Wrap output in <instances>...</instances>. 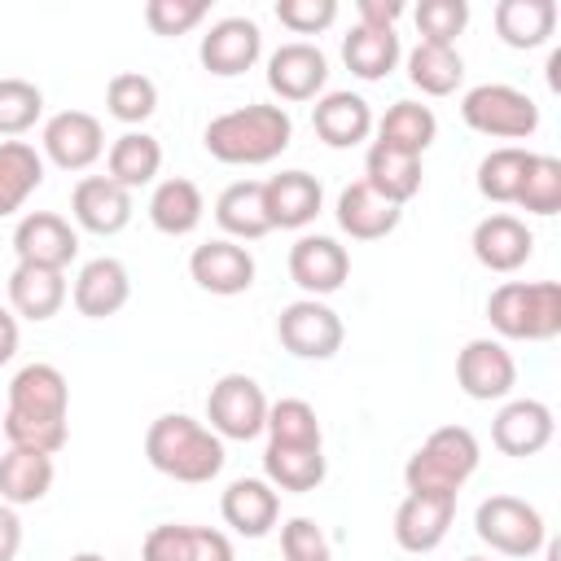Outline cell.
<instances>
[{
    "instance_id": "13",
    "label": "cell",
    "mask_w": 561,
    "mask_h": 561,
    "mask_svg": "<svg viewBox=\"0 0 561 561\" xmlns=\"http://www.w3.org/2000/svg\"><path fill=\"white\" fill-rule=\"evenodd\" d=\"M456 522V495L438 491H408L394 508V543L403 552H434Z\"/></svg>"
},
{
    "instance_id": "6",
    "label": "cell",
    "mask_w": 561,
    "mask_h": 561,
    "mask_svg": "<svg viewBox=\"0 0 561 561\" xmlns=\"http://www.w3.org/2000/svg\"><path fill=\"white\" fill-rule=\"evenodd\" d=\"M473 530L491 552L504 557H535L548 539L543 513L517 495H486L473 513Z\"/></svg>"
},
{
    "instance_id": "40",
    "label": "cell",
    "mask_w": 561,
    "mask_h": 561,
    "mask_svg": "<svg viewBox=\"0 0 561 561\" xmlns=\"http://www.w3.org/2000/svg\"><path fill=\"white\" fill-rule=\"evenodd\" d=\"M105 110H110V118L136 127L158 110V83L149 75H140V70H118L105 83Z\"/></svg>"
},
{
    "instance_id": "24",
    "label": "cell",
    "mask_w": 561,
    "mask_h": 561,
    "mask_svg": "<svg viewBox=\"0 0 561 561\" xmlns=\"http://www.w3.org/2000/svg\"><path fill=\"white\" fill-rule=\"evenodd\" d=\"M399 219H403V206L386 202L364 180H355V184H346L337 193V228L351 241H381V237H390L399 228Z\"/></svg>"
},
{
    "instance_id": "54",
    "label": "cell",
    "mask_w": 561,
    "mask_h": 561,
    "mask_svg": "<svg viewBox=\"0 0 561 561\" xmlns=\"http://www.w3.org/2000/svg\"><path fill=\"white\" fill-rule=\"evenodd\" d=\"M465 561H491V557H465Z\"/></svg>"
},
{
    "instance_id": "14",
    "label": "cell",
    "mask_w": 561,
    "mask_h": 561,
    "mask_svg": "<svg viewBox=\"0 0 561 561\" xmlns=\"http://www.w3.org/2000/svg\"><path fill=\"white\" fill-rule=\"evenodd\" d=\"M259 53H263V31L254 18H219V22H210V31L197 44L202 66L219 79L245 75L259 61Z\"/></svg>"
},
{
    "instance_id": "5",
    "label": "cell",
    "mask_w": 561,
    "mask_h": 561,
    "mask_svg": "<svg viewBox=\"0 0 561 561\" xmlns=\"http://www.w3.org/2000/svg\"><path fill=\"white\" fill-rule=\"evenodd\" d=\"M460 118L478 136L530 140L539 131V105L513 83H478L460 96Z\"/></svg>"
},
{
    "instance_id": "50",
    "label": "cell",
    "mask_w": 561,
    "mask_h": 561,
    "mask_svg": "<svg viewBox=\"0 0 561 561\" xmlns=\"http://www.w3.org/2000/svg\"><path fill=\"white\" fill-rule=\"evenodd\" d=\"M359 26H377V31H394V22L403 18V0H359Z\"/></svg>"
},
{
    "instance_id": "8",
    "label": "cell",
    "mask_w": 561,
    "mask_h": 561,
    "mask_svg": "<svg viewBox=\"0 0 561 561\" xmlns=\"http://www.w3.org/2000/svg\"><path fill=\"white\" fill-rule=\"evenodd\" d=\"M276 337L289 355L298 359H333L346 342V324L342 316L320 302V298H298L289 307H280L276 316Z\"/></svg>"
},
{
    "instance_id": "22",
    "label": "cell",
    "mask_w": 561,
    "mask_h": 561,
    "mask_svg": "<svg viewBox=\"0 0 561 561\" xmlns=\"http://www.w3.org/2000/svg\"><path fill=\"white\" fill-rule=\"evenodd\" d=\"M219 513L224 522L245 535V539H263L276 517H280V491L267 482V478H237L228 482V491L219 495Z\"/></svg>"
},
{
    "instance_id": "30",
    "label": "cell",
    "mask_w": 561,
    "mask_h": 561,
    "mask_svg": "<svg viewBox=\"0 0 561 561\" xmlns=\"http://www.w3.org/2000/svg\"><path fill=\"white\" fill-rule=\"evenodd\" d=\"M206 215V202H202V188L184 175H171L153 188L149 197V224L162 232V237H188Z\"/></svg>"
},
{
    "instance_id": "53",
    "label": "cell",
    "mask_w": 561,
    "mask_h": 561,
    "mask_svg": "<svg viewBox=\"0 0 561 561\" xmlns=\"http://www.w3.org/2000/svg\"><path fill=\"white\" fill-rule=\"evenodd\" d=\"M70 561H105V557H101V552H75Z\"/></svg>"
},
{
    "instance_id": "26",
    "label": "cell",
    "mask_w": 561,
    "mask_h": 561,
    "mask_svg": "<svg viewBox=\"0 0 561 561\" xmlns=\"http://www.w3.org/2000/svg\"><path fill=\"white\" fill-rule=\"evenodd\" d=\"M215 224L228 232V241H259L272 232L267 206H263V180H237L215 197Z\"/></svg>"
},
{
    "instance_id": "7",
    "label": "cell",
    "mask_w": 561,
    "mask_h": 561,
    "mask_svg": "<svg viewBox=\"0 0 561 561\" xmlns=\"http://www.w3.org/2000/svg\"><path fill=\"white\" fill-rule=\"evenodd\" d=\"M206 421L219 438H232V443H250L263 434L267 425V394L254 377L245 373H224L210 394H206Z\"/></svg>"
},
{
    "instance_id": "19",
    "label": "cell",
    "mask_w": 561,
    "mask_h": 561,
    "mask_svg": "<svg viewBox=\"0 0 561 561\" xmlns=\"http://www.w3.org/2000/svg\"><path fill=\"white\" fill-rule=\"evenodd\" d=\"M70 298H75V311L88 316V320L118 316V311L127 307V298H131V276H127V267H123L118 259H110V254L88 259V263L79 267V276H75Z\"/></svg>"
},
{
    "instance_id": "15",
    "label": "cell",
    "mask_w": 561,
    "mask_h": 561,
    "mask_svg": "<svg viewBox=\"0 0 561 561\" xmlns=\"http://www.w3.org/2000/svg\"><path fill=\"white\" fill-rule=\"evenodd\" d=\"M188 276H193L206 294L232 298V294H245V289L254 285V254H250L241 241L215 237V241H202V245L188 254Z\"/></svg>"
},
{
    "instance_id": "38",
    "label": "cell",
    "mask_w": 561,
    "mask_h": 561,
    "mask_svg": "<svg viewBox=\"0 0 561 561\" xmlns=\"http://www.w3.org/2000/svg\"><path fill=\"white\" fill-rule=\"evenodd\" d=\"M526 162H530V149H522V145H500V149H491V153L478 162V193H482L486 202H500V206L517 202V188H522V180H526Z\"/></svg>"
},
{
    "instance_id": "1",
    "label": "cell",
    "mask_w": 561,
    "mask_h": 561,
    "mask_svg": "<svg viewBox=\"0 0 561 561\" xmlns=\"http://www.w3.org/2000/svg\"><path fill=\"white\" fill-rule=\"evenodd\" d=\"M294 140V118L280 105H241L206 123L202 145L215 162L228 167H263L280 158Z\"/></svg>"
},
{
    "instance_id": "33",
    "label": "cell",
    "mask_w": 561,
    "mask_h": 561,
    "mask_svg": "<svg viewBox=\"0 0 561 561\" xmlns=\"http://www.w3.org/2000/svg\"><path fill=\"white\" fill-rule=\"evenodd\" d=\"M495 31L508 48H539L557 31V4L552 0H500Z\"/></svg>"
},
{
    "instance_id": "20",
    "label": "cell",
    "mask_w": 561,
    "mask_h": 561,
    "mask_svg": "<svg viewBox=\"0 0 561 561\" xmlns=\"http://www.w3.org/2000/svg\"><path fill=\"white\" fill-rule=\"evenodd\" d=\"M469 245H473V259H478L486 272H517V267H526V259L535 254L530 228H526L517 215H504V210L478 219Z\"/></svg>"
},
{
    "instance_id": "12",
    "label": "cell",
    "mask_w": 561,
    "mask_h": 561,
    "mask_svg": "<svg viewBox=\"0 0 561 561\" xmlns=\"http://www.w3.org/2000/svg\"><path fill=\"white\" fill-rule=\"evenodd\" d=\"M456 386L478 399V403H491V399H504L513 386H517V364L513 355L504 351V342L495 337H473L460 346L456 355Z\"/></svg>"
},
{
    "instance_id": "18",
    "label": "cell",
    "mask_w": 561,
    "mask_h": 561,
    "mask_svg": "<svg viewBox=\"0 0 561 561\" xmlns=\"http://www.w3.org/2000/svg\"><path fill=\"white\" fill-rule=\"evenodd\" d=\"M70 215L92 237H114L131 224V193L110 175H83L70 193Z\"/></svg>"
},
{
    "instance_id": "48",
    "label": "cell",
    "mask_w": 561,
    "mask_h": 561,
    "mask_svg": "<svg viewBox=\"0 0 561 561\" xmlns=\"http://www.w3.org/2000/svg\"><path fill=\"white\" fill-rule=\"evenodd\" d=\"M188 535L193 526H180V522L153 526L140 543V561H188Z\"/></svg>"
},
{
    "instance_id": "21",
    "label": "cell",
    "mask_w": 561,
    "mask_h": 561,
    "mask_svg": "<svg viewBox=\"0 0 561 561\" xmlns=\"http://www.w3.org/2000/svg\"><path fill=\"white\" fill-rule=\"evenodd\" d=\"M18 416H44V421H66L70 412V386L57 364H26L9 381V408Z\"/></svg>"
},
{
    "instance_id": "34",
    "label": "cell",
    "mask_w": 561,
    "mask_h": 561,
    "mask_svg": "<svg viewBox=\"0 0 561 561\" xmlns=\"http://www.w3.org/2000/svg\"><path fill=\"white\" fill-rule=\"evenodd\" d=\"M403 48H399V35L394 31H377V26H351V35L342 39V61L355 79L364 83H377L386 79L394 66H399Z\"/></svg>"
},
{
    "instance_id": "44",
    "label": "cell",
    "mask_w": 561,
    "mask_h": 561,
    "mask_svg": "<svg viewBox=\"0 0 561 561\" xmlns=\"http://www.w3.org/2000/svg\"><path fill=\"white\" fill-rule=\"evenodd\" d=\"M412 18H416V31L425 44H451L456 48V35L469 26V4L465 0H421Z\"/></svg>"
},
{
    "instance_id": "43",
    "label": "cell",
    "mask_w": 561,
    "mask_h": 561,
    "mask_svg": "<svg viewBox=\"0 0 561 561\" xmlns=\"http://www.w3.org/2000/svg\"><path fill=\"white\" fill-rule=\"evenodd\" d=\"M4 438L9 447H26V451H44V456H57L70 438V425L66 421H44V416H18V412H4Z\"/></svg>"
},
{
    "instance_id": "39",
    "label": "cell",
    "mask_w": 561,
    "mask_h": 561,
    "mask_svg": "<svg viewBox=\"0 0 561 561\" xmlns=\"http://www.w3.org/2000/svg\"><path fill=\"white\" fill-rule=\"evenodd\" d=\"M267 443H285V447H324L320 434V416L307 399H276L267 403Z\"/></svg>"
},
{
    "instance_id": "29",
    "label": "cell",
    "mask_w": 561,
    "mask_h": 561,
    "mask_svg": "<svg viewBox=\"0 0 561 561\" xmlns=\"http://www.w3.org/2000/svg\"><path fill=\"white\" fill-rule=\"evenodd\" d=\"M53 456L44 451H26V447H9L0 456V500L22 508V504H39L53 491Z\"/></svg>"
},
{
    "instance_id": "37",
    "label": "cell",
    "mask_w": 561,
    "mask_h": 561,
    "mask_svg": "<svg viewBox=\"0 0 561 561\" xmlns=\"http://www.w3.org/2000/svg\"><path fill=\"white\" fill-rule=\"evenodd\" d=\"M408 79L425 92V96H451L465 79V61L451 44H416L408 53Z\"/></svg>"
},
{
    "instance_id": "47",
    "label": "cell",
    "mask_w": 561,
    "mask_h": 561,
    "mask_svg": "<svg viewBox=\"0 0 561 561\" xmlns=\"http://www.w3.org/2000/svg\"><path fill=\"white\" fill-rule=\"evenodd\" d=\"M337 0H276V22L289 26L294 35H320L333 26Z\"/></svg>"
},
{
    "instance_id": "28",
    "label": "cell",
    "mask_w": 561,
    "mask_h": 561,
    "mask_svg": "<svg viewBox=\"0 0 561 561\" xmlns=\"http://www.w3.org/2000/svg\"><path fill=\"white\" fill-rule=\"evenodd\" d=\"M364 184H368L373 193H381L386 202L403 206V202H412V197L421 193V158L373 140V145H368V158H364Z\"/></svg>"
},
{
    "instance_id": "31",
    "label": "cell",
    "mask_w": 561,
    "mask_h": 561,
    "mask_svg": "<svg viewBox=\"0 0 561 561\" xmlns=\"http://www.w3.org/2000/svg\"><path fill=\"white\" fill-rule=\"evenodd\" d=\"M329 465H324V447H285V443H267L263 451V478L276 491H294L307 495L324 482Z\"/></svg>"
},
{
    "instance_id": "36",
    "label": "cell",
    "mask_w": 561,
    "mask_h": 561,
    "mask_svg": "<svg viewBox=\"0 0 561 561\" xmlns=\"http://www.w3.org/2000/svg\"><path fill=\"white\" fill-rule=\"evenodd\" d=\"M434 136H438V118L421 101H394L377 123V140L390 149H403L412 158H421L434 145Z\"/></svg>"
},
{
    "instance_id": "16",
    "label": "cell",
    "mask_w": 561,
    "mask_h": 561,
    "mask_svg": "<svg viewBox=\"0 0 561 561\" xmlns=\"http://www.w3.org/2000/svg\"><path fill=\"white\" fill-rule=\"evenodd\" d=\"M552 434H557V421L543 399H508L491 421V443L517 460L539 456L552 443Z\"/></svg>"
},
{
    "instance_id": "27",
    "label": "cell",
    "mask_w": 561,
    "mask_h": 561,
    "mask_svg": "<svg viewBox=\"0 0 561 561\" xmlns=\"http://www.w3.org/2000/svg\"><path fill=\"white\" fill-rule=\"evenodd\" d=\"M66 272H53V267H31V263H18L13 276H9V307L22 316V320H53L66 302Z\"/></svg>"
},
{
    "instance_id": "10",
    "label": "cell",
    "mask_w": 561,
    "mask_h": 561,
    "mask_svg": "<svg viewBox=\"0 0 561 561\" xmlns=\"http://www.w3.org/2000/svg\"><path fill=\"white\" fill-rule=\"evenodd\" d=\"M44 158L61 171H88L101 153H105V131H101V118L88 114V110H61L44 123Z\"/></svg>"
},
{
    "instance_id": "45",
    "label": "cell",
    "mask_w": 561,
    "mask_h": 561,
    "mask_svg": "<svg viewBox=\"0 0 561 561\" xmlns=\"http://www.w3.org/2000/svg\"><path fill=\"white\" fill-rule=\"evenodd\" d=\"M206 13H210L206 0H149L145 4V26L153 35H188Z\"/></svg>"
},
{
    "instance_id": "25",
    "label": "cell",
    "mask_w": 561,
    "mask_h": 561,
    "mask_svg": "<svg viewBox=\"0 0 561 561\" xmlns=\"http://www.w3.org/2000/svg\"><path fill=\"white\" fill-rule=\"evenodd\" d=\"M311 127L329 149H351L373 131V105L359 92H324L311 105Z\"/></svg>"
},
{
    "instance_id": "35",
    "label": "cell",
    "mask_w": 561,
    "mask_h": 561,
    "mask_svg": "<svg viewBox=\"0 0 561 561\" xmlns=\"http://www.w3.org/2000/svg\"><path fill=\"white\" fill-rule=\"evenodd\" d=\"M158 171H162V145L149 131H123L105 149V175L114 184H123L127 193L140 188V184H153Z\"/></svg>"
},
{
    "instance_id": "52",
    "label": "cell",
    "mask_w": 561,
    "mask_h": 561,
    "mask_svg": "<svg viewBox=\"0 0 561 561\" xmlns=\"http://www.w3.org/2000/svg\"><path fill=\"white\" fill-rule=\"evenodd\" d=\"M18 316L9 311V307H0V364H9L13 355H18Z\"/></svg>"
},
{
    "instance_id": "41",
    "label": "cell",
    "mask_w": 561,
    "mask_h": 561,
    "mask_svg": "<svg viewBox=\"0 0 561 561\" xmlns=\"http://www.w3.org/2000/svg\"><path fill=\"white\" fill-rule=\"evenodd\" d=\"M517 206L530 210V215H557L561 210V158L530 153L526 180L517 188Z\"/></svg>"
},
{
    "instance_id": "3",
    "label": "cell",
    "mask_w": 561,
    "mask_h": 561,
    "mask_svg": "<svg viewBox=\"0 0 561 561\" xmlns=\"http://www.w3.org/2000/svg\"><path fill=\"white\" fill-rule=\"evenodd\" d=\"M486 320L500 337L548 342L561 333V285L557 280H504L486 298Z\"/></svg>"
},
{
    "instance_id": "23",
    "label": "cell",
    "mask_w": 561,
    "mask_h": 561,
    "mask_svg": "<svg viewBox=\"0 0 561 561\" xmlns=\"http://www.w3.org/2000/svg\"><path fill=\"white\" fill-rule=\"evenodd\" d=\"M263 206H267L272 228L298 232V228H307V224L320 215L324 188H320V180L307 175V171H280V175L263 180Z\"/></svg>"
},
{
    "instance_id": "49",
    "label": "cell",
    "mask_w": 561,
    "mask_h": 561,
    "mask_svg": "<svg viewBox=\"0 0 561 561\" xmlns=\"http://www.w3.org/2000/svg\"><path fill=\"white\" fill-rule=\"evenodd\" d=\"M188 561H237V557H232V543H228L224 530L193 526V535H188Z\"/></svg>"
},
{
    "instance_id": "2",
    "label": "cell",
    "mask_w": 561,
    "mask_h": 561,
    "mask_svg": "<svg viewBox=\"0 0 561 561\" xmlns=\"http://www.w3.org/2000/svg\"><path fill=\"white\" fill-rule=\"evenodd\" d=\"M145 456L158 473L197 486L224 469V438L188 412H162L145 430Z\"/></svg>"
},
{
    "instance_id": "46",
    "label": "cell",
    "mask_w": 561,
    "mask_h": 561,
    "mask_svg": "<svg viewBox=\"0 0 561 561\" xmlns=\"http://www.w3.org/2000/svg\"><path fill=\"white\" fill-rule=\"evenodd\" d=\"M280 552H285V561H333L329 535L311 517H289L280 526Z\"/></svg>"
},
{
    "instance_id": "51",
    "label": "cell",
    "mask_w": 561,
    "mask_h": 561,
    "mask_svg": "<svg viewBox=\"0 0 561 561\" xmlns=\"http://www.w3.org/2000/svg\"><path fill=\"white\" fill-rule=\"evenodd\" d=\"M22 548V522H18V508L0 500V561H13Z\"/></svg>"
},
{
    "instance_id": "17",
    "label": "cell",
    "mask_w": 561,
    "mask_h": 561,
    "mask_svg": "<svg viewBox=\"0 0 561 561\" xmlns=\"http://www.w3.org/2000/svg\"><path fill=\"white\" fill-rule=\"evenodd\" d=\"M324 79L329 57L307 39H289L267 57V88L280 101H316L324 92Z\"/></svg>"
},
{
    "instance_id": "4",
    "label": "cell",
    "mask_w": 561,
    "mask_h": 561,
    "mask_svg": "<svg viewBox=\"0 0 561 561\" xmlns=\"http://www.w3.org/2000/svg\"><path fill=\"white\" fill-rule=\"evenodd\" d=\"M482 451L473 430L465 425H438L403 465L408 491H438V495H460V486L473 478Z\"/></svg>"
},
{
    "instance_id": "32",
    "label": "cell",
    "mask_w": 561,
    "mask_h": 561,
    "mask_svg": "<svg viewBox=\"0 0 561 561\" xmlns=\"http://www.w3.org/2000/svg\"><path fill=\"white\" fill-rule=\"evenodd\" d=\"M44 184V153L26 140H0V219L18 215Z\"/></svg>"
},
{
    "instance_id": "11",
    "label": "cell",
    "mask_w": 561,
    "mask_h": 561,
    "mask_svg": "<svg viewBox=\"0 0 561 561\" xmlns=\"http://www.w3.org/2000/svg\"><path fill=\"white\" fill-rule=\"evenodd\" d=\"M351 276V254L346 245H337L333 237H320V232H307L289 245V280L307 294V298H324V294H337Z\"/></svg>"
},
{
    "instance_id": "9",
    "label": "cell",
    "mask_w": 561,
    "mask_h": 561,
    "mask_svg": "<svg viewBox=\"0 0 561 561\" xmlns=\"http://www.w3.org/2000/svg\"><path fill=\"white\" fill-rule=\"evenodd\" d=\"M13 254H18V263L66 272L79 254V232L57 210H31L13 228Z\"/></svg>"
},
{
    "instance_id": "42",
    "label": "cell",
    "mask_w": 561,
    "mask_h": 561,
    "mask_svg": "<svg viewBox=\"0 0 561 561\" xmlns=\"http://www.w3.org/2000/svg\"><path fill=\"white\" fill-rule=\"evenodd\" d=\"M44 92L31 79H0V136H22L39 123Z\"/></svg>"
}]
</instances>
